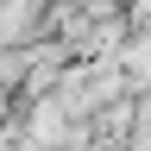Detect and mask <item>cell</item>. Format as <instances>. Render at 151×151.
<instances>
[{
  "mask_svg": "<svg viewBox=\"0 0 151 151\" xmlns=\"http://www.w3.org/2000/svg\"><path fill=\"white\" fill-rule=\"evenodd\" d=\"M32 19H38V0H13V6L0 13V44L25 38V32H32Z\"/></svg>",
  "mask_w": 151,
  "mask_h": 151,
  "instance_id": "1",
  "label": "cell"
}]
</instances>
